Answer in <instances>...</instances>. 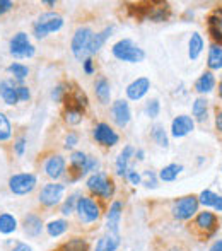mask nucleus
Listing matches in <instances>:
<instances>
[{
	"mask_svg": "<svg viewBox=\"0 0 222 251\" xmlns=\"http://www.w3.org/2000/svg\"><path fill=\"white\" fill-rule=\"evenodd\" d=\"M86 188L89 190L91 197H94L96 200H104V201L111 200L116 192V186H115L113 178L103 171L93 173V175L87 178Z\"/></svg>",
	"mask_w": 222,
	"mask_h": 251,
	"instance_id": "f257e3e1",
	"label": "nucleus"
},
{
	"mask_svg": "<svg viewBox=\"0 0 222 251\" xmlns=\"http://www.w3.org/2000/svg\"><path fill=\"white\" fill-rule=\"evenodd\" d=\"M188 226L190 227L193 226V229H190V231L198 236L200 241H207L209 238L216 236V232L219 231V217L214 212L205 208L203 212H198L193 217V222H190Z\"/></svg>",
	"mask_w": 222,
	"mask_h": 251,
	"instance_id": "f03ea898",
	"label": "nucleus"
},
{
	"mask_svg": "<svg viewBox=\"0 0 222 251\" xmlns=\"http://www.w3.org/2000/svg\"><path fill=\"white\" fill-rule=\"evenodd\" d=\"M75 215L80 224H94L103 215V207L94 197L91 195H80L75 205Z\"/></svg>",
	"mask_w": 222,
	"mask_h": 251,
	"instance_id": "7ed1b4c3",
	"label": "nucleus"
},
{
	"mask_svg": "<svg viewBox=\"0 0 222 251\" xmlns=\"http://www.w3.org/2000/svg\"><path fill=\"white\" fill-rule=\"evenodd\" d=\"M111 53L116 60H122V62H128V63H140L146 60V51L137 47L128 38L116 41L111 48Z\"/></svg>",
	"mask_w": 222,
	"mask_h": 251,
	"instance_id": "20e7f679",
	"label": "nucleus"
},
{
	"mask_svg": "<svg viewBox=\"0 0 222 251\" xmlns=\"http://www.w3.org/2000/svg\"><path fill=\"white\" fill-rule=\"evenodd\" d=\"M63 27V17L56 12H43L33 24V34L43 40L50 33H56Z\"/></svg>",
	"mask_w": 222,
	"mask_h": 251,
	"instance_id": "39448f33",
	"label": "nucleus"
},
{
	"mask_svg": "<svg viewBox=\"0 0 222 251\" xmlns=\"http://www.w3.org/2000/svg\"><path fill=\"white\" fill-rule=\"evenodd\" d=\"M94 31L89 26H80L75 29L70 41V50H72L74 56L80 62H84L86 58H89V47L93 41Z\"/></svg>",
	"mask_w": 222,
	"mask_h": 251,
	"instance_id": "423d86ee",
	"label": "nucleus"
},
{
	"mask_svg": "<svg viewBox=\"0 0 222 251\" xmlns=\"http://www.w3.org/2000/svg\"><path fill=\"white\" fill-rule=\"evenodd\" d=\"M198 197L197 195H185L181 199L173 201L171 214L176 221H192L198 214Z\"/></svg>",
	"mask_w": 222,
	"mask_h": 251,
	"instance_id": "0eeeda50",
	"label": "nucleus"
},
{
	"mask_svg": "<svg viewBox=\"0 0 222 251\" xmlns=\"http://www.w3.org/2000/svg\"><path fill=\"white\" fill-rule=\"evenodd\" d=\"M38 185V178L34 173H16L9 178V190L17 197L29 195Z\"/></svg>",
	"mask_w": 222,
	"mask_h": 251,
	"instance_id": "6e6552de",
	"label": "nucleus"
},
{
	"mask_svg": "<svg viewBox=\"0 0 222 251\" xmlns=\"http://www.w3.org/2000/svg\"><path fill=\"white\" fill-rule=\"evenodd\" d=\"M63 193H65V183H47L38 193V201L45 208H55L62 203Z\"/></svg>",
	"mask_w": 222,
	"mask_h": 251,
	"instance_id": "1a4fd4ad",
	"label": "nucleus"
},
{
	"mask_svg": "<svg viewBox=\"0 0 222 251\" xmlns=\"http://www.w3.org/2000/svg\"><path fill=\"white\" fill-rule=\"evenodd\" d=\"M9 53L14 58H31L36 53V48L29 43V36L26 33H17L9 41Z\"/></svg>",
	"mask_w": 222,
	"mask_h": 251,
	"instance_id": "9d476101",
	"label": "nucleus"
},
{
	"mask_svg": "<svg viewBox=\"0 0 222 251\" xmlns=\"http://www.w3.org/2000/svg\"><path fill=\"white\" fill-rule=\"evenodd\" d=\"M93 137L99 146H104V147H115L116 144L120 142V135L104 122L98 123V125L94 126Z\"/></svg>",
	"mask_w": 222,
	"mask_h": 251,
	"instance_id": "9b49d317",
	"label": "nucleus"
},
{
	"mask_svg": "<svg viewBox=\"0 0 222 251\" xmlns=\"http://www.w3.org/2000/svg\"><path fill=\"white\" fill-rule=\"evenodd\" d=\"M43 171H45V175H47L48 178L53 179V181H56V179H60L62 176H65V173H67V162H65V159H63L60 154L50 155V157H48L47 161H45Z\"/></svg>",
	"mask_w": 222,
	"mask_h": 251,
	"instance_id": "f8f14e48",
	"label": "nucleus"
},
{
	"mask_svg": "<svg viewBox=\"0 0 222 251\" xmlns=\"http://www.w3.org/2000/svg\"><path fill=\"white\" fill-rule=\"evenodd\" d=\"M111 118L116 123L118 128H125L132 120V111H130V104L125 100H116L111 104Z\"/></svg>",
	"mask_w": 222,
	"mask_h": 251,
	"instance_id": "ddd939ff",
	"label": "nucleus"
},
{
	"mask_svg": "<svg viewBox=\"0 0 222 251\" xmlns=\"http://www.w3.org/2000/svg\"><path fill=\"white\" fill-rule=\"evenodd\" d=\"M195 130V120L188 115H179L171 122V135L174 139H183Z\"/></svg>",
	"mask_w": 222,
	"mask_h": 251,
	"instance_id": "4468645a",
	"label": "nucleus"
},
{
	"mask_svg": "<svg viewBox=\"0 0 222 251\" xmlns=\"http://www.w3.org/2000/svg\"><path fill=\"white\" fill-rule=\"evenodd\" d=\"M123 215V201L113 200L106 210V229L111 234H120V221Z\"/></svg>",
	"mask_w": 222,
	"mask_h": 251,
	"instance_id": "2eb2a0df",
	"label": "nucleus"
},
{
	"mask_svg": "<svg viewBox=\"0 0 222 251\" xmlns=\"http://www.w3.org/2000/svg\"><path fill=\"white\" fill-rule=\"evenodd\" d=\"M21 226H23V231L27 238H38L45 229L43 219H41L38 214H34V212H29V214L24 215L23 224Z\"/></svg>",
	"mask_w": 222,
	"mask_h": 251,
	"instance_id": "dca6fc26",
	"label": "nucleus"
},
{
	"mask_svg": "<svg viewBox=\"0 0 222 251\" xmlns=\"http://www.w3.org/2000/svg\"><path fill=\"white\" fill-rule=\"evenodd\" d=\"M150 89V80L147 77H139V79L132 80L126 86V98L132 101H139L149 93Z\"/></svg>",
	"mask_w": 222,
	"mask_h": 251,
	"instance_id": "f3484780",
	"label": "nucleus"
},
{
	"mask_svg": "<svg viewBox=\"0 0 222 251\" xmlns=\"http://www.w3.org/2000/svg\"><path fill=\"white\" fill-rule=\"evenodd\" d=\"M207 29H209V34L217 41V43H222V5L214 9L210 12V16L207 17Z\"/></svg>",
	"mask_w": 222,
	"mask_h": 251,
	"instance_id": "a211bd4d",
	"label": "nucleus"
},
{
	"mask_svg": "<svg viewBox=\"0 0 222 251\" xmlns=\"http://www.w3.org/2000/svg\"><path fill=\"white\" fill-rule=\"evenodd\" d=\"M17 80L14 79H3L0 80V98L3 100V102L9 106H16L19 102L17 98ZM21 86V84H19Z\"/></svg>",
	"mask_w": 222,
	"mask_h": 251,
	"instance_id": "6ab92c4d",
	"label": "nucleus"
},
{
	"mask_svg": "<svg viewBox=\"0 0 222 251\" xmlns=\"http://www.w3.org/2000/svg\"><path fill=\"white\" fill-rule=\"evenodd\" d=\"M169 16H171V10H169L168 3H163V2H150L146 19L154 21V23H164V21L169 19Z\"/></svg>",
	"mask_w": 222,
	"mask_h": 251,
	"instance_id": "aec40b11",
	"label": "nucleus"
},
{
	"mask_svg": "<svg viewBox=\"0 0 222 251\" xmlns=\"http://www.w3.org/2000/svg\"><path fill=\"white\" fill-rule=\"evenodd\" d=\"M94 94H96L98 101L101 104H110L111 102V86L106 77L101 75L96 79V82H94Z\"/></svg>",
	"mask_w": 222,
	"mask_h": 251,
	"instance_id": "412c9836",
	"label": "nucleus"
},
{
	"mask_svg": "<svg viewBox=\"0 0 222 251\" xmlns=\"http://www.w3.org/2000/svg\"><path fill=\"white\" fill-rule=\"evenodd\" d=\"M135 155V149H133L132 146H125L122 149V152L118 154V157H116V175L118 176H126V171H128L130 168V161H132V157Z\"/></svg>",
	"mask_w": 222,
	"mask_h": 251,
	"instance_id": "4be33fe9",
	"label": "nucleus"
},
{
	"mask_svg": "<svg viewBox=\"0 0 222 251\" xmlns=\"http://www.w3.org/2000/svg\"><path fill=\"white\" fill-rule=\"evenodd\" d=\"M216 84H217L216 75H214L210 70H207V72H203L202 75L197 79L195 91L198 94H209V93H212V91L216 89Z\"/></svg>",
	"mask_w": 222,
	"mask_h": 251,
	"instance_id": "5701e85b",
	"label": "nucleus"
},
{
	"mask_svg": "<svg viewBox=\"0 0 222 251\" xmlns=\"http://www.w3.org/2000/svg\"><path fill=\"white\" fill-rule=\"evenodd\" d=\"M118 246H120V234L106 232V234H103L96 241L94 251H116L118 250Z\"/></svg>",
	"mask_w": 222,
	"mask_h": 251,
	"instance_id": "b1692460",
	"label": "nucleus"
},
{
	"mask_svg": "<svg viewBox=\"0 0 222 251\" xmlns=\"http://www.w3.org/2000/svg\"><path fill=\"white\" fill-rule=\"evenodd\" d=\"M113 31H115V27L108 26V27H104L101 33H94L93 41H91V47H89V56L96 55V53L104 47V43H106L108 38H110L111 34H113Z\"/></svg>",
	"mask_w": 222,
	"mask_h": 251,
	"instance_id": "393cba45",
	"label": "nucleus"
},
{
	"mask_svg": "<svg viewBox=\"0 0 222 251\" xmlns=\"http://www.w3.org/2000/svg\"><path fill=\"white\" fill-rule=\"evenodd\" d=\"M192 113H193L192 118L195 120V122H200V123L207 122V113H209V101H207L203 96L197 98V100L193 101Z\"/></svg>",
	"mask_w": 222,
	"mask_h": 251,
	"instance_id": "a878e982",
	"label": "nucleus"
},
{
	"mask_svg": "<svg viewBox=\"0 0 222 251\" xmlns=\"http://www.w3.org/2000/svg\"><path fill=\"white\" fill-rule=\"evenodd\" d=\"M69 227H70V224L65 219H55V221H50L45 226L47 234L50 236V238H60V236H63L69 231Z\"/></svg>",
	"mask_w": 222,
	"mask_h": 251,
	"instance_id": "bb28decb",
	"label": "nucleus"
},
{
	"mask_svg": "<svg viewBox=\"0 0 222 251\" xmlns=\"http://www.w3.org/2000/svg\"><path fill=\"white\" fill-rule=\"evenodd\" d=\"M181 171H183V164H176V162H171V164L164 166V168L161 169L159 175H157V178H159L161 181H164V183H173L176 178H178Z\"/></svg>",
	"mask_w": 222,
	"mask_h": 251,
	"instance_id": "cd10ccee",
	"label": "nucleus"
},
{
	"mask_svg": "<svg viewBox=\"0 0 222 251\" xmlns=\"http://www.w3.org/2000/svg\"><path fill=\"white\" fill-rule=\"evenodd\" d=\"M17 219L14 217L12 214H9V212H2L0 214V234H12V232L17 231Z\"/></svg>",
	"mask_w": 222,
	"mask_h": 251,
	"instance_id": "c85d7f7f",
	"label": "nucleus"
},
{
	"mask_svg": "<svg viewBox=\"0 0 222 251\" xmlns=\"http://www.w3.org/2000/svg\"><path fill=\"white\" fill-rule=\"evenodd\" d=\"M207 65H209L210 70H221L222 69V47L221 45H217V43L210 45Z\"/></svg>",
	"mask_w": 222,
	"mask_h": 251,
	"instance_id": "c756f323",
	"label": "nucleus"
},
{
	"mask_svg": "<svg viewBox=\"0 0 222 251\" xmlns=\"http://www.w3.org/2000/svg\"><path fill=\"white\" fill-rule=\"evenodd\" d=\"M203 51V38L200 33H193L188 41V56L190 60H197Z\"/></svg>",
	"mask_w": 222,
	"mask_h": 251,
	"instance_id": "7c9ffc66",
	"label": "nucleus"
},
{
	"mask_svg": "<svg viewBox=\"0 0 222 251\" xmlns=\"http://www.w3.org/2000/svg\"><path fill=\"white\" fill-rule=\"evenodd\" d=\"M80 195H82L80 192H74L60 203V214H62L63 217H69V215L75 214V205H77V200H79Z\"/></svg>",
	"mask_w": 222,
	"mask_h": 251,
	"instance_id": "2f4dec72",
	"label": "nucleus"
},
{
	"mask_svg": "<svg viewBox=\"0 0 222 251\" xmlns=\"http://www.w3.org/2000/svg\"><path fill=\"white\" fill-rule=\"evenodd\" d=\"M70 169H74V171L80 173V176L84 178V166H86V161H87V154L82 151H74L72 154H70Z\"/></svg>",
	"mask_w": 222,
	"mask_h": 251,
	"instance_id": "473e14b6",
	"label": "nucleus"
},
{
	"mask_svg": "<svg viewBox=\"0 0 222 251\" xmlns=\"http://www.w3.org/2000/svg\"><path fill=\"white\" fill-rule=\"evenodd\" d=\"M7 72L14 77V80H17V82H23V80L27 79V75H29V67L23 65V63H19V62H14V63H10V65L7 67Z\"/></svg>",
	"mask_w": 222,
	"mask_h": 251,
	"instance_id": "72a5a7b5",
	"label": "nucleus"
},
{
	"mask_svg": "<svg viewBox=\"0 0 222 251\" xmlns=\"http://www.w3.org/2000/svg\"><path fill=\"white\" fill-rule=\"evenodd\" d=\"M150 137H152V140L159 147H164V149H168L169 139H168V133H166V130H164L163 125H154L152 128H150Z\"/></svg>",
	"mask_w": 222,
	"mask_h": 251,
	"instance_id": "f704fd0d",
	"label": "nucleus"
},
{
	"mask_svg": "<svg viewBox=\"0 0 222 251\" xmlns=\"http://www.w3.org/2000/svg\"><path fill=\"white\" fill-rule=\"evenodd\" d=\"M82 118H84V111H80V109L65 108V111H63V120H65L70 126H75V125H79V123H82Z\"/></svg>",
	"mask_w": 222,
	"mask_h": 251,
	"instance_id": "c9c22d12",
	"label": "nucleus"
},
{
	"mask_svg": "<svg viewBox=\"0 0 222 251\" xmlns=\"http://www.w3.org/2000/svg\"><path fill=\"white\" fill-rule=\"evenodd\" d=\"M217 200H219V195L214 193L212 190H203V192L198 195V203L203 205L205 208H214V205L217 203Z\"/></svg>",
	"mask_w": 222,
	"mask_h": 251,
	"instance_id": "e433bc0d",
	"label": "nucleus"
},
{
	"mask_svg": "<svg viewBox=\"0 0 222 251\" xmlns=\"http://www.w3.org/2000/svg\"><path fill=\"white\" fill-rule=\"evenodd\" d=\"M12 137V125L3 113H0V142H5Z\"/></svg>",
	"mask_w": 222,
	"mask_h": 251,
	"instance_id": "4c0bfd02",
	"label": "nucleus"
},
{
	"mask_svg": "<svg viewBox=\"0 0 222 251\" xmlns=\"http://www.w3.org/2000/svg\"><path fill=\"white\" fill-rule=\"evenodd\" d=\"M144 113H146V116H149V118H156V116H159V113H161V102H159V100L147 101L146 108H144Z\"/></svg>",
	"mask_w": 222,
	"mask_h": 251,
	"instance_id": "58836bf2",
	"label": "nucleus"
},
{
	"mask_svg": "<svg viewBox=\"0 0 222 251\" xmlns=\"http://www.w3.org/2000/svg\"><path fill=\"white\" fill-rule=\"evenodd\" d=\"M142 181L147 188H157V181H159V178H157L154 171H144Z\"/></svg>",
	"mask_w": 222,
	"mask_h": 251,
	"instance_id": "ea45409f",
	"label": "nucleus"
},
{
	"mask_svg": "<svg viewBox=\"0 0 222 251\" xmlns=\"http://www.w3.org/2000/svg\"><path fill=\"white\" fill-rule=\"evenodd\" d=\"M65 94H67V84L62 82L51 89V100H53L55 102H62L63 98H65Z\"/></svg>",
	"mask_w": 222,
	"mask_h": 251,
	"instance_id": "a19ab883",
	"label": "nucleus"
},
{
	"mask_svg": "<svg viewBox=\"0 0 222 251\" xmlns=\"http://www.w3.org/2000/svg\"><path fill=\"white\" fill-rule=\"evenodd\" d=\"M26 142L27 140L24 135H21L16 139V142H14V152H16L17 157H23L24 155V152H26Z\"/></svg>",
	"mask_w": 222,
	"mask_h": 251,
	"instance_id": "79ce46f5",
	"label": "nucleus"
},
{
	"mask_svg": "<svg viewBox=\"0 0 222 251\" xmlns=\"http://www.w3.org/2000/svg\"><path fill=\"white\" fill-rule=\"evenodd\" d=\"M125 178L128 179L130 185H133V186H137V185H140V183H142V176H140L139 173H137L133 168H128V171H126Z\"/></svg>",
	"mask_w": 222,
	"mask_h": 251,
	"instance_id": "37998d69",
	"label": "nucleus"
},
{
	"mask_svg": "<svg viewBox=\"0 0 222 251\" xmlns=\"http://www.w3.org/2000/svg\"><path fill=\"white\" fill-rule=\"evenodd\" d=\"M77 144H79V135H77L75 132H69V135L65 137V144H63V147H65V149H74Z\"/></svg>",
	"mask_w": 222,
	"mask_h": 251,
	"instance_id": "c03bdc74",
	"label": "nucleus"
},
{
	"mask_svg": "<svg viewBox=\"0 0 222 251\" xmlns=\"http://www.w3.org/2000/svg\"><path fill=\"white\" fill-rule=\"evenodd\" d=\"M17 98H19V101H24V102H27L31 100V91H29V87L27 86H17Z\"/></svg>",
	"mask_w": 222,
	"mask_h": 251,
	"instance_id": "a18cd8bd",
	"label": "nucleus"
},
{
	"mask_svg": "<svg viewBox=\"0 0 222 251\" xmlns=\"http://www.w3.org/2000/svg\"><path fill=\"white\" fill-rule=\"evenodd\" d=\"M82 67H84V72H86L87 75H93V74L96 72V67H94L93 56H89V58L84 60V62H82Z\"/></svg>",
	"mask_w": 222,
	"mask_h": 251,
	"instance_id": "49530a36",
	"label": "nucleus"
},
{
	"mask_svg": "<svg viewBox=\"0 0 222 251\" xmlns=\"http://www.w3.org/2000/svg\"><path fill=\"white\" fill-rule=\"evenodd\" d=\"M12 9H14V2H10V0H0V16L10 12Z\"/></svg>",
	"mask_w": 222,
	"mask_h": 251,
	"instance_id": "de8ad7c7",
	"label": "nucleus"
},
{
	"mask_svg": "<svg viewBox=\"0 0 222 251\" xmlns=\"http://www.w3.org/2000/svg\"><path fill=\"white\" fill-rule=\"evenodd\" d=\"M10 251H33V248H31L27 243H23V241H17L16 245H14V248Z\"/></svg>",
	"mask_w": 222,
	"mask_h": 251,
	"instance_id": "09e8293b",
	"label": "nucleus"
},
{
	"mask_svg": "<svg viewBox=\"0 0 222 251\" xmlns=\"http://www.w3.org/2000/svg\"><path fill=\"white\" fill-rule=\"evenodd\" d=\"M216 128L217 132L222 133V109H217L216 111Z\"/></svg>",
	"mask_w": 222,
	"mask_h": 251,
	"instance_id": "8fccbe9b",
	"label": "nucleus"
},
{
	"mask_svg": "<svg viewBox=\"0 0 222 251\" xmlns=\"http://www.w3.org/2000/svg\"><path fill=\"white\" fill-rule=\"evenodd\" d=\"M209 251H222V239H217V241L214 243L212 246H210Z\"/></svg>",
	"mask_w": 222,
	"mask_h": 251,
	"instance_id": "3c124183",
	"label": "nucleus"
},
{
	"mask_svg": "<svg viewBox=\"0 0 222 251\" xmlns=\"http://www.w3.org/2000/svg\"><path fill=\"white\" fill-rule=\"evenodd\" d=\"M144 155H146V152H144L142 149L135 151V157L139 159V161H144V159H146V157H144Z\"/></svg>",
	"mask_w": 222,
	"mask_h": 251,
	"instance_id": "603ef678",
	"label": "nucleus"
},
{
	"mask_svg": "<svg viewBox=\"0 0 222 251\" xmlns=\"http://www.w3.org/2000/svg\"><path fill=\"white\" fill-rule=\"evenodd\" d=\"M214 208H216V212H222V197L219 195V200H217V203L214 205Z\"/></svg>",
	"mask_w": 222,
	"mask_h": 251,
	"instance_id": "864d4df0",
	"label": "nucleus"
},
{
	"mask_svg": "<svg viewBox=\"0 0 222 251\" xmlns=\"http://www.w3.org/2000/svg\"><path fill=\"white\" fill-rule=\"evenodd\" d=\"M166 251H186L183 246H179V245H174V246H171V248H168Z\"/></svg>",
	"mask_w": 222,
	"mask_h": 251,
	"instance_id": "5fc2aeb1",
	"label": "nucleus"
},
{
	"mask_svg": "<svg viewBox=\"0 0 222 251\" xmlns=\"http://www.w3.org/2000/svg\"><path fill=\"white\" fill-rule=\"evenodd\" d=\"M45 5H48V7H55L56 5V2H55V0H45Z\"/></svg>",
	"mask_w": 222,
	"mask_h": 251,
	"instance_id": "6e6d98bb",
	"label": "nucleus"
},
{
	"mask_svg": "<svg viewBox=\"0 0 222 251\" xmlns=\"http://www.w3.org/2000/svg\"><path fill=\"white\" fill-rule=\"evenodd\" d=\"M219 98H221V100H222V80H221V82H219Z\"/></svg>",
	"mask_w": 222,
	"mask_h": 251,
	"instance_id": "4d7b16f0",
	"label": "nucleus"
}]
</instances>
